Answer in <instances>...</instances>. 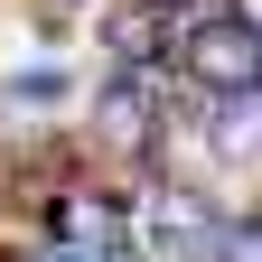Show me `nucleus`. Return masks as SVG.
<instances>
[{"label": "nucleus", "mask_w": 262, "mask_h": 262, "mask_svg": "<svg viewBox=\"0 0 262 262\" xmlns=\"http://www.w3.org/2000/svg\"><path fill=\"white\" fill-rule=\"evenodd\" d=\"M187 75L206 84V94H253V75H262L253 19H206V28L187 38Z\"/></svg>", "instance_id": "1"}, {"label": "nucleus", "mask_w": 262, "mask_h": 262, "mask_svg": "<svg viewBox=\"0 0 262 262\" xmlns=\"http://www.w3.org/2000/svg\"><path fill=\"white\" fill-rule=\"evenodd\" d=\"M150 234H159V253L169 262H206V244H215V215H206V196H187V187H150Z\"/></svg>", "instance_id": "2"}, {"label": "nucleus", "mask_w": 262, "mask_h": 262, "mask_svg": "<svg viewBox=\"0 0 262 262\" xmlns=\"http://www.w3.org/2000/svg\"><path fill=\"white\" fill-rule=\"evenodd\" d=\"M56 244L66 253H122L131 244V206L122 196H66L56 206Z\"/></svg>", "instance_id": "3"}, {"label": "nucleus", "mask_w": 262, "mask_h": 262, "mask_svg": "<svg viewBox=\"0 0 262 262\" xmlns=\"http://www.w3.org/2000/svg\"><path fill=\"white\" fill-rule=\"evenodd\" d=\"M150 131H159V122H150V94H141V84H113V94H103V141L150 150Z\"/></svg>", "instance_id": "4"}, {"label": "nucleus", "mask_w": 262, "mask_h": 262, "mask_svg": "<svg viewBox=\"0 0 262 262\" xmlns=\"http://www.w3.org/2000/svg\"><path fill=\"white\" fill-rule=\"evenodd\" d=\"M103 47H113V66H141V56L159 47V10H150V0L113 10V19H103Z\"/></svg>", "instance_id": "5"}, {"label": "nucleus", "mask_w": 262, "mask_h": 262, "mask_svg": "<svg viewBox=\"0 0 262 262\" xmlns=\"http://www.w3.org/2000/svg\"><path fill=\"white\" fill-rule=\"evenodd\" d=\"M206 262H262V244H253V225L234 215V225H215V244H206Z\"/></svg>", "instance_id": "6"}, {"label": "nucleus", "mask_w": 262, "mask_h": 262, "mask_svg": "<svg viewBox=\"0 0 262 262\" xmlns=\"http://www.w3.org/2000/svg\"><path fill=\"white\" fill-rule=\"evenodd\" d=\"M19 262H94V253H66V244H47V253H19Z\"/></svg>", "instance_id": "7"}, {"label": "nucleus", "mask_w": 262, "mask_h": 262, "mask_svg": "<svg viewBox=\"0 0 262 262\" xmlns=\"http://www.w3.org/2000/svg\"><path fill=\"white\" fill-rule=\"evenodd\" d=\"M94 262H141V253H131V244H122V253H94Z\"/></svg>", "instance_id": "8"}]
</instances>
